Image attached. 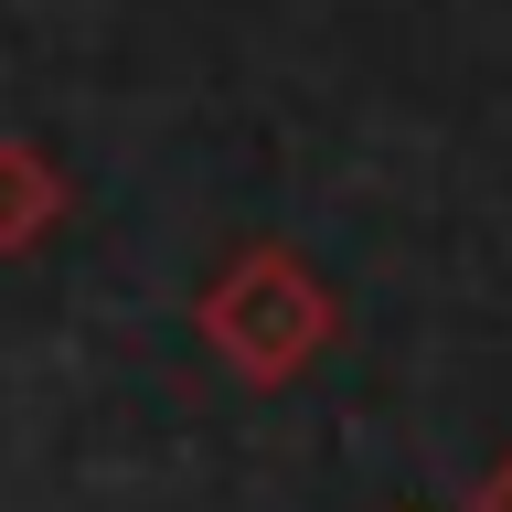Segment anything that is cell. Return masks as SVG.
<instances>
[{"label":"cell","instance_id":"6da1fadb","mask_svg":"<svg viewBox=\"0 0 512 512\" xmlns=\"http://www.w3.org/2000/svg\"><path fill=\"white\" fill-rule=\"evenodd\" d=\"M192 331H203V352H214L235 384H256V395H288V384L310 374L320 352L342 342V299H331V278H320L299 246L256 235V246H235L214 278H203V299H192Z\"/></svg>","mask_w":512,"mask_h":512},{"label":"cell","instance_id":"7a4b0ae2","mask_svg":"<svg viewBox=\"0 0 512 512\" xmlns=\"http://www.w3.org/2000/svg\"><path fill=\"white\" fill-rule=\"evenodd\" d=\"M64 214H75V182L43 139H0V256H32L54 246Z\"/></svg>","mask_w":512,"mask_h":512},{"label":"cell","instance_id":"3957f363","mask_svg":"<svg viewBox=\"0 0 512 512\" xmlns=\"http://www.w3.org/2000/svg\"><path fill=\"white\" fill-rule=\"evenodd\" d=\"M470 512H512V448L480 470V491H470Z\"/></svg>","mask_w":512,"mask_h":512}]
</instances>
